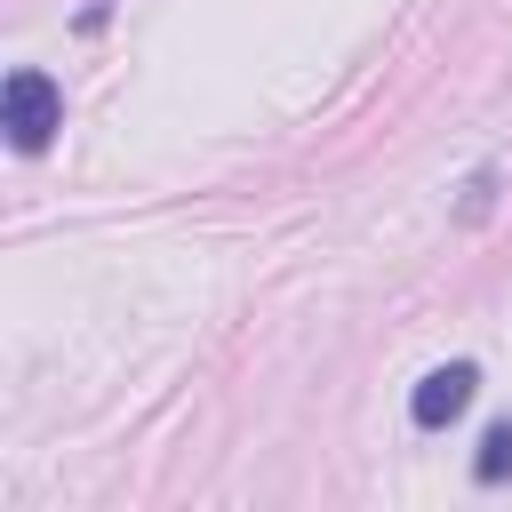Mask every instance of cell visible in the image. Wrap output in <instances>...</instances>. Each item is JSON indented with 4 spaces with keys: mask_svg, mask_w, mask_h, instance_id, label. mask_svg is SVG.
<instances>
[{
    "mask_svg": "<svg viewBox=\"0 0 512 512\" xmlns=\"http://www.w3.org/2000/svg\"><path fill=\"white\" fill-rule=\"evenodd\" d=\"M472 392H480V368H472V360H448V368H432V376L408 392V424H416V432H440V424H456V416L472 408Z\"/></svg>",
    "mask_w": 512,
    "mask_h": 512,
    "instance_id": "2",
    "label": "cell"
},
{
    "mask_svg": "<svg viewBox=\"0 0 512 512\" xmlns=\"http://www.w3.org/2000/svg\"><path fill=\"white\" fill-rule=\"evenodd\" d=\"M0 128H8V144L16 152H40L56 128H64V88L48 80V72H8V88H0Z\"/></svg>",
    "mask_w": 512,
    "mask_h": 512,
    "instance_id": "1",
    "label": "cell"
},
{
    "mask_svg": "<svg viewBox=\"0 0 512 512\" xmlns=\"http://www.w3.org/2000/svg\"><path fill=\"white\" fill-rule=\"evenodd\" d=\"M504 472H512V424H488V440H480V456H472V480L496 488Z\"/></svg>",
    "mask_w": 512,
    "mask_h": 512,
    "instance_id": "3",
    "label": "cell"
}]
</instances>
